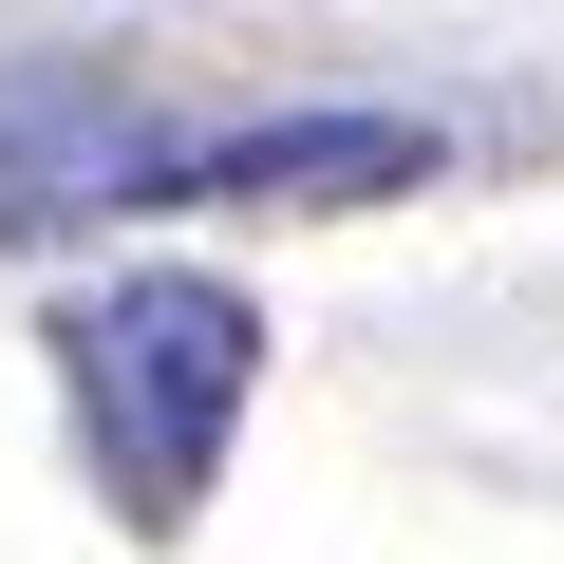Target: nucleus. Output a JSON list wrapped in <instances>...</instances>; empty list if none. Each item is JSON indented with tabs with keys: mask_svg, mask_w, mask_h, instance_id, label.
<instances>
[{
	"mask_svg": "<svg viewBox=\"0 0 564 564\" xmlns=\"http://www.w3.org/2000/svg\"><path fill=\"white\" fill-rule=\"evenodd\" d=\"M452 113H377V95H302V113H188L151 57L113 39H39L0 57V245H95V226H170V207H414L452 188Z\"/></svg>",
	"mask_w": 564,
	"mask_h": 564,
	"instance_id": "obj_1",
	"label": "nucleus"
},
{
	"mask_svg": "<svg viewBox=\"0 0 564 564\" xmlns=\"http://www.w3.org/2000/svg\"><path fill=\"white\" fill-rule=\"evenodd\" d=\"M39 358H57V414H76V470L132 545H188L245 414H263V302L207 263H113V282H57L39 302Z\"/></svg>",
	"mask_w": 564,
	"mask_h": 564,
	"instance_id": "obj_2",
	"label": "nucleus"
}]
</instances>
